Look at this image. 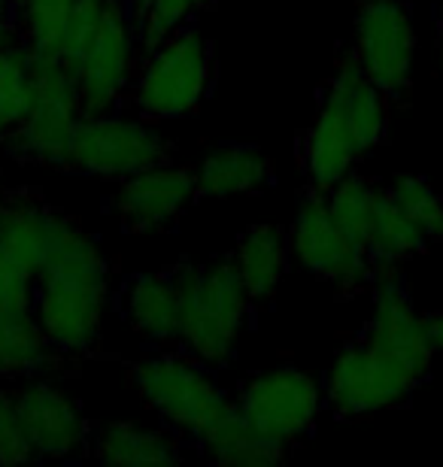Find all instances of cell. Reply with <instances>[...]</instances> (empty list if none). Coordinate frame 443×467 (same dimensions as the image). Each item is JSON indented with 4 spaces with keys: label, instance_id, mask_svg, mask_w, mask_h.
Masks as SVG:
<instances>
[{
    "label": "cell",
    "instance_id": "11",
    "mask_svg": "<svg viewBox=\"0 0 443 467\" xmlns=\"http://www.w3.org/2000/svg\"><path fill=\"white\" fill-rule=\"evenodd\" d=\"M140 61L134 4L131 0H107L103 22L94 34L86 55L73 64L82 113L107 116L128 104L131 86Z\"/></svg>",
    "mask_w": 443,
    "mask_h": 467
},
{
    "label": "cell",
    "instance_id": "28",
    "mask_svg": "<svg viewBox=\"0 0 443 467\" xmlns=\"http://www.w3.org/2000/svg\"><path fill=\"white\" fill-rule=\"evenodd\" d=\"M197 9H204V0H146L134 16L140 52L155 49L183 25L195 22Z\"/></svg>",
    "mask_w": 443,
    "mask_h": 467
},
{
    "label": "cell",
    "instance_id": "17",
    "mask_svg": "<svg viewBox=\"0 0 443 467\" xmlns=\"http://www.w3.org/2000/svg\"><path fill=\"white\" fill-rule=\"evenodd\" d=\"M70 222L64 213L43 201L40 192L31 189H16L4 192V216H0V252L9 255L27 270L43 267V261L49 258V252L58 246L64 231L70 228Z\"/></svg>",
    "mask_w": 443,
    "mask_h": 467
},
{
    "label": "cell",
    "instance_id": "16",
    "mask_svg": "<svg viewBox=\"0 0 443 467\" xmlns=\"http://www.w3.org/2000/svg\"><path fill=\"white\" fill-rule=\"evenodd\" d=\"M16 400L37 459L77 462L91 452L94 431L68 391L40 379L16 391Z\"/></svg>",
    "mask_w": 443,
    "mask_h": 467
},
{
    "label": "cell",
    "instance_id": "10",
    "mask_svg": "<svg viewBox=\"0 0 443 467\" xmlns=\"http://www.w3.org/2000/svg\"><path fill=\"white\" fill-rule=\"evenodd\" d=\"M350 46L392 107H407L417 64V27L407 0H355Z\"/></svg>",
    "mask_w": 443,
    "mask_h": 467
},
{
    "label": "cell",
    "instance_id": "23",
    "mask_svg": "<svg viewBox=\"0 0 443 467\" xmlns=\"http://www.w3.org/2000/svg\"><path fill=\"white\" fill-rule=\"evenodd\" d=\"M428 237L422 234L413 219L404 213L389 189H380V203H376V219L371 231V243H367V261L374 267V276L385 267H401L404 261L426 255L428 252Z\"/></svg>",
    "mask_w": 443,
    "mask_h": 467
},
{
    "label": "cell",
    "instance_id": "32",
    "mask_svg": "<svg viewBox=\"0 0 443 467\" xmlns=\"http://www.w3.org/2000/svg\"><path fill=\"white\" fill-rule=\"evenodd\" d=\"M435 31H438V58L443 64V4L438 6V16H435Z\"/></svg>",
    "mask_w": 443,
    "mask_h": 467
},
{
    "label": "cell",
    "instance_id": "7",
    "mask_svg": "<svg viewBox=\"0 0 443 467\" xmlns=\"http://www.w3.org/2000/svg\"><path fill=\"white\" fill-rule=\"evenodd\" d=\"M422 379L404 364L389 358L362 334H353L337 349L334 364L325 377V407L337 419H364L383 410L410 404L419 391Z\"/></svg>",
    "mask_w": 443,
    "mask_h": 467
},
{
    "label": "cell",
    "instance_id": "34",
    "mask_svg": "<svg viewBox=\"0 0 443 467\" xmlns=\"http://www.w3.org/2000/svg\"><path fill=\"white\" fill-rule=\"evenodd\" d=\"M0 216H4V192H0Z\"/></svg>",
    "mask_w": 443,
    "mask_h": 467
},
{
    "label": "cell",
    "instance_id": "2",
    "mask_svg": "<svg viewBox=\"0 0 443 467\" xmlns=\"http://www.w3.org/2000/svg\"><path fill=\"white\" fill-rule=\"evenodd\" d=\"M110 304V265L100 243L77 219L34 276V316L58 358L100 347Z\"/></svg>",
    "mask_w": 443,
    "mask_h": 467
},
{
    "label": "cell",
    "instance_id": "36",
    "mask_svg": "<svg viewBox=\"0 0 443 467\" xmlns=\"http://www.w3.org/2000/svg\"><path fill=\"white\" fill-rule=\"evenodd\" d=\"M213 4V0H204V6H210Z\"/></svg>",
    "mask_w": 443,
    "mask_h": 467
},
{
    "label": "cell",
    "instance_id": "20",
    "mask_svg": "<svg viewBox=\"0 0 443 467\" xmlns=\"http://www.w3.org/2000/svg\"><path fill=\"white\" fill-rule=\"evenodd\" d=\"M289 234L277 225H252L237 237L231 261L252 306L273 301L289 270Z\"/></svg>",
    "mask_w": 443,
    "mask_h": 467
},
{
    "label": "cell",
    "instance_id": "31",
    "mask_svg": "<svg viewBox=\"0 0 443 467\" xmlns=\"http://www.w3.org/2000/svg\"><path fill=\"white\" fill-rule=\"evenodd\" d=\"M426 319H428V334H431V343H435V352L443 355V310L426 313Z\"/></svg>",
    "mask_w": 443,
    "mask_h": 467
},
{
    "label": "cell",
    "instance_id": "24",
    "mask_svg": "<svg viewBox=\"0 0 443 467\" xmlns=\"http://www.w3.org/2000/svg\"><path fill=\"white\" fill-rule=\"evenodd\" d=\"M380 189L383 185L364 180L362 173L353 171L350 176H343L334 189L325 192L334 222L343 228L346 237H350L364 255H367V243H371L376 203H380Z\"/></svg>",
    "mask_w": 443,
    "mask_h": 467
},
{
    "label": "cell",
    "instance_id": "27",
    "mask_svg": "<svg viewBox=\"0 0 443 467\" xmlns=\"http://www.w3.org/2000/svg\"><path fill=\"white\" fill-rule=\"evenodd\" d=\"M395 203L407 213L428 243H443V194L431 185L426 176L417 173H401L385 185Z\"/></svg>",
    "mask_w": 443,
    "mask_h": 467
},
{
    "label": "cell",
    "instance_id": "35",
    "mask_svg": "<svg viewBox=\"0 0 443 467\" xmlns=\"http://www.w3.org/2000/svg\"><path fill=\"white\" fill-rule=\"evenodd\" d=\"M22 4H25V0H13V6H16V9H18V6H22Z\"/></svg>",
    "mask_w": 443,
    "mask_h": 467
},
{
    "label": "cell",
    "instance_id": "9",
    "mask_svg": "<svg viewBox=\"0 0 443 467\" xmlns=\"http://www.w3.org/2000/svg\"><path fill=\"white\" fill-rule=\"evenodd\" d=\"M289 246L298 265L332 285L341 301H353L374 288L371 261L334 222L325 192L304 185Z\"/></svg>",
    "mask_w": 443,
    "mask_h": 467
},
{
    "label": "cell",
    "instance_id": "21",
    "mask_svg": "<svg viewBox=\"0 0 443 467\" xmlns=\"http://www.w3.org/2000/svg\"><path fill=\"white\" fill-rule=\"evenodd\" d=\"M183 437L174 428H146L137 422H110L94 431L91 452L100 464L112 467H146L176 464L183 459Z\"/></svg>",
    "mask_w": 443,
    "mask_h": 467
},
{
    "label": "cell",
    "instance_id": "15",
    "mask_svg": "<svg viewBox=\"0 0 443 467\" xmlns=\"http://www.w3.org/2000/svg\"><path fill=\"white\" fill-rule=\"evenodd\" d=\"M201 201L197 176L188 167L158 164L149 171L119 180V189L110 194V210L128 234H158L174 228L188 207Z\"/></svg>",
    "mask_w": 443,
    "mask_h": 467
},
{
    "label": "cell",
    "instance_id": "19",
    "mask_svg": "<svg viewBox=\"0 0 443 467\" xmlns=\"http://www.w3.org/2000/svg\"><path fill=\"white\" fill-rule=\"evenodd\" d=\"M197 194L201 198H240L258 194L277 182V164L252 143H219L197 164Z\"/></svg>",
    "mask_w": 443,
    "mask_h": 467
},
{
    "label": "cell",
    "instance_id": "4",
    "mask_svg": "<svg viewBox=\"0 0 443 467\" xmlns=\"http://www.w3.org/2000/svg\"><path fill=\"white\" fill-rule=\"evenodd\" d=\"M216 88L213 43L195 22L183 25L155 49L140 52L128 104L146 121L195 116Z\"/></svg>",
    "mask_w": 443,
    "mask_h": 467
},
{
    "label": "cell",
    "instance_id": "18",
    "mask_svg": "<svg viewBox=\"0 0 443 467\" xmlns=\"http://www.w3.org/2000/svg\"><path fill=\"white\" fill-rule=\"evenodd\" d=\"M119 313L128 328L153 349L179 347L183 316H179V288L174 267L155 274H131L119 285Z\"/></svg>",
    "mask_w": 443,
    "mask_h": 467
},
{
    "label": "cell",
    "instance_id": "13",
    "mask_svg": "<svg viewBox=\"0 0 443 467\" xmlns=\"http://www.w3.org/2000/svg\"><path fill=\"white\" fill-rule=\"evenodd\" d=\"M374 313L358 334L374 343L389 358L404 364L410 373H417L422 382L431 377L435 364V343L428 334L426 313L417 310L410 295V285L404 279L401 267H385L374 276Z\"/></svg>",
    "mask_w": 443,
    "mask_h": 467
},
{
    "label": "cell",
    "instance_id": "30",
    "mask_svg": "<svg viewBox=\"0 0 443 467\" xmlns=\"http://www.w3.org/2000/svg\"><path fill=\"white\" fill-rule=\"evenodd\" d=\"M22 43V31H18V9L13 0H0V49L4 46Z\"/></svg>",
    "mask_w": 443,
    "mask_h": 467
},
{
    "label": "cell",
    "instance_id": "1",
    "mask_svg": "<svg viewBox=\"0 0 443 467\" xmlns=\"http://www.w3.org/2000/svg\"><path fill=\"white\" fill-rule=\"evenodd\" d=\"M389 109L392 100L374 86V79L358 64L353 46H343L319 91L313 125L298 140L304 185L328 192L343 176H350L364 155L385 143Z\"/></svg>",
    "mask_w": 443,
    "mask_h": 467
},
{
    "label": "cell",
    "instance_id": "14",
    "mask_svg": "<svg viewBox=\"0 0 443 467\" xmlns=\"http://www.w3.org/2000/svg\"><path fill=\"white\" fill-rule=\"evenodd\" d=\"M55 361L34 316V270L0 252V377H34Z\"/></svg>",
    "mask_w": 443,
    "mask_h": 467
},
{
    "label": "cell",
    "instance_id": "29",
    "mask_svg": "<svg viewBox=\"0 0 443 467\" xmlns=\"http://www.w3.org/2000/svg\"><path fill=\"white\" fill-rule=\"evenodd\" d=\"M27 462H37V455L18 416L16 391L0 389V467H18Z\"/></svg>",
    "mask_w": 443,
    "mask_h": 467
},
{
    "label": "cell",
    "instance_id": "3",
    "mask_svg": "<svg viewBox=\"0 0 443 467\" xmlns=\"http://www.w3.org/2000/svg\"><path fill=\"white\" fill-rule=\"evenodd\" d=\"M179 288V347L210 368H225L237 355L240 334L249 319V297L243 292L231 255L206 265L179 261L174 267Z\"/></svg>",
    "mask_w": 443,
    "mask_h": 467
},
{
    "label": "cell",
    "instance_id": "25",
    "mask_svg": "<svg viewBox=\"0 0 443 467\" xmlns=\"http://www.w3.org/2000/svg\"><path fill=\"white\" fill-rule=\"evenodd\" d=\"M77 9V0H25L18 6V31H22V46L40 58H58L68 27Z\"/></svg>",
    "mask_w": 443,
    "mask_h": 467
},
{
    "label": "cell",
    "instance_id": "6",
    "mask_svg": "<svg viewBox=\"0 0 443 467\" xmlns=\"http://www.w3.org/2000/svg\"><path fill=\"white\" fill-rule=\"evenodd\" d=\"M31 61H34L31 113L25 116V121L13 134L0 140V149L22 164L64 171L73 134H77L79 121L86 119L77 79H73V73L58 58L31 55Z\"/></svg>",
    "mask_w": 443,
    "mask_h": 467
},
{
    "label": "cell",
    "instance_id": "26",
    "mask_svg": "<svg viewBox=\"0 0 443 467\" xmlns=\"http://www.w3.org/2000/svg\"><path fill=\"white\" fill-rule=\"evenodd\" d=\"M34 104V61L22 43L0 49V140L22 125Z\"/></svg>",
    "mask_w": 443,
    "mask_h": 467
},
{
    "label": "cell",
    "instance_id": "12",
    "mask_svg": "<svg viewBox=\"0 0 443 467\" xmlns=\"http://www.w3.org/2000/svg\"><path fill=\"white\" fill-rule=\"evenodd\" d=\"M234 400L258 431L291 450L307 434H313L316 419L325 407V389L307 370L280 364L268 373L249 377Z\"/></svg>",
    "mask_w": 443,
    "mask_h": 467
},
{
    "label": "cell",
    "instance_id": "22",
    "mask_svg": "<svg viewBox=\"0 0 443 467\" xmlns=\"http://www.w3.org/2000/svg\"><path fill=\"white\" fill-rule=\"evenodd\" d=\"M206 459L222 467H270L280 464L289 455V446L273 441L265 431H258L247 416L240 413L237 400L234 407L216 422L197 443Z\"/></svg>",
    "mask_w": 443,
    "mask_h": 467
},
{
    "label": "cell",
    "instance_id": "33",
    "mask_svg": "<svg viewBox=\"0 0 443 467\" xmlns=\"http://www.w3.org/2000/svg\"><path fill=\"white\" fill-rule=\"evenodd\" d=\"M131 4H134V16H137V9H140V6H143V4H146V0H131Z\"/></svg>",
    "mask_w": 443,
    "mask_h": 467
},
{
    "label": "cell",
    "instance_id": "5",
    "mask_svg": "<svg viewBox=\"0 0 443 467\" xmlns=\"http://www.w3.org/2000/svg\"><path fill=\"white\" fill-rule=\"evenodd\" d=\"M210 370V364H204L197 355L171 347L137 358L131 364V379L158 419L174 428L185 443L197 446L201 437L234 407Z\"/></svg>",
    "mask_w": 443,
    "mask_h": 467
},
{
    "label": "cell",
    "instance_id": "8",
    "mask_svg": "<svg viewBox=\"0 0 443 467\" xmlns=\"http://www.w3.org/2000/svg\"><path fill=\"white\" fill-rule=\"evenodd\" d=\"M174 140L146 119L86 116L73 134L64 173L125 180L140 171L174 161Z\"/></svg>",
    "mask_w": 443,
    "mask_h": 467
}]
</instances>
